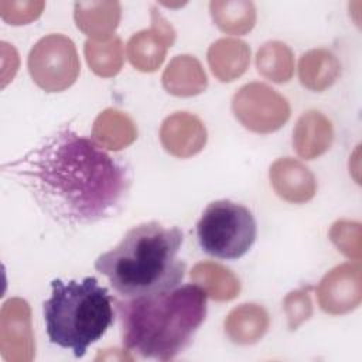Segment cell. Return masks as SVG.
Here are the masks:
<instances>
[{
    "instance_id": "6da1fadb",
    "label": "cell",
    "mask_w": 362,
    "mask_h": 362,
    "mask_svg": "<svg viewBox=\"0 0 362 362\" xmlns=\"http://www.w3.org/2000/svg\"><path fill=\"white\" fill-rule=\"evenodd\" d=\"M59 223L89 225L115 215L130 188L127 167L71 129L1 165Z\"/></svg>"
},
{
    "instance_id": "7a4b0ae2",
    "label": "cell",
    "mask_w": 362,
    "mask_h": 362,
    "mask_svg": "<svg viewBox=\"0 0 362 362\" xmlns=\"http://www.w3.org/2000/svg\"><path fill=\"white\" fill-rule=\"evenodd\" d=\"M113 303L123 346L157 361H170L181 354L206 315V293L197 284Z\"/></svg>"
},
{
    "instance_id": "3957f363",
    "label": "cell",
    "mask_w": 362,
    "mask_h": 362,
    "mask_svg": "<svg viewBox=\"0 0 362 362\" xmlns=\"http://www.w3.org/2000/svg\"><path fill=\"white\" fill-rule=\"evenodd\" d=\"M182 230L158 222L133 226L109 252L95 260V269L107 277L124 298L171 290L184 279L185 263L178 259Z\"/></svg>"
},
{
    "instance_id": "277c9868",
    "label": "cell",
    "mask_w": 362,
    "mask_h": 362,
    "mask_svg": "<svg viewBox=\"0 0 362 362\" xmlns=\"http://www.w3.org/2000/svg\"><path fill=\"white\" fill-rule=\"evenodd\" d=\"M112 297L95 277L81 281H51V297L44 301V321L52 344L82 358L86 348L102 338L113 322Z\"/></svg>"
},
{
    "instance_id": "5b68a950",
    "label": "cell",
    "mask_w": 362,
    "mask_h": 362,
    "mask_svg": "<svg viewBox=\"0 0 362 362\" xmlns=\"http://www.w3.org/2000/svg\"><path fill=\"white\" fill-rule=\"evenodd\" d=\"M256 233L253 214L246 206L228 199L208 204L197 223L201 249L218 259L242 257L252 247Z\"/></svg>"
},
{
    "instance_id": "8992f818",
    "label": "cell",
    "mask_w": 362,
    "mask_h": 362,
    "mask_svg": "<svg viewBox=\"0 0 362 362\" xmlns=\"http://www.w3.org/2000/svg\"><path fill=\"white\" fill-rule=\"evenodd\" d=\"M28 72L47 92L68 89L78 78L81 62L71 38L62 34L42 37L28 54Z\"/></svg>"
},
{
    "instance_id": "52a82bcc",
    "label": "cell",
    "mask_w": 362,
    "mask_h": 362,
    "mask_svg": "<svg viewBox=\"0 0 362 362\" xmlns=\"http://www.w3.org/2000/svg\"><path fill=\"white\" fill-rule=\"evenodd\" d=\"M232 110L243 127L260 134L279 130L290 117L287 99L260 82L243 85L233 95Z\"/></svg>"
},
{
    "instance_id": "ba28073f",
    "label": "cell",
    "mask_w": 362,
    "mask_h": 362,
    "mask_svg": "<svg viewBox=\"0 0 362 362\" xmlns=\"http://www.w3.org/2000/svg\"><path fill=\"white\" fill-rule=\"evenodd\" d=\"M0 351L6 361L25 362L34 358L35 344L27 301L10 298L0 313Z\"/></svg>"
},
{
    "instance_id": "9c48e42d",
    "label": "cell",
    "mask_w": 362,
    "mask_h": 362,
    "mask_svg": "<svg viewBox=\"0 0 362 362\" xmlns=\"http://www.w3.org/2000/svg\"><path fill=\"white\" fill-rule=\"evenodd\" d=\"M318 304L322 311L338 315L349 313L361 304V266L344 263L328 272L317 288Z\"/></svg>"
},
{
    "instance_id": "30bf717a",
    "label": "cell",
    "mask_w": 362,
    "mask_h": 362,
    "mask_svg": "<svg viewBox=\"0 0 362 362\" xmlns=\"http://www.w3.org/2000/svg\"><path fill=\"white\" fill-rule=\"evenodd\" d=\"M151 27L136 33L127 42L126 54L130 64L143 72L156 71L164 61L167 48L175 41L171 24L151 7Z\"/></svg>"
},
{
    "instance_id": "8fae6325",
    "label": "cell",
    "mask_w": 362,
    "mask_h": 362,
    "mask_svg": "<svg viewBox=\"0 0 362 362\" xmlns=\"http://www.w3.org/2000/svg\"><path fill=\"white\" fill-rule=\"evenodd\" d=\"M160 141L171 156L188 158L204 148L206 129L195 115L177 112L164 119L160 129Z\"/></svg>"
},
{
    "instance_id": "7c38bea8",
    "label": "cell",
    "mask_w": 362,
    "mask_h": 362,
    "mask_svg": "<svg viewBox=\"0 0 362 362\" xmlns=\"http://www.w3.org/2000/svg\"><path fill=\"white\" fill-rule=\"evenodd\" d=\"M274 192L291 204H304L317 192L314 174L301 161L284 157L276 160L269 170Z\"/></svg>"
},
{
    "instance_id": "4fadbf2b",
    "label": "cell",
    "mask_w": 362,
    "mask_h": 362,
    "mask_svg": "<svg viewBox=\"0 0 362 362\" xmlns=\"http://www.w3.org/2000/svg\"><path fill=\"white\" fill-rule=\"evenodd\" d=\"M334 130L329 119L318 110L303 113L293 130V147L305 160L324 154L332 144Z\"/></svg>"
},
{
    "instance_id": "5bb4252c",
    "label": "cell",
    "mask_w": 362,
    "mask_h": 362,
    "mask_svg": "<svg viewBox=\"0 0 362 362\" xmlns=\"http://www.w3.org/2000/svg\"><path fill=\"white\" fill-rule=\"evenodd\" d=\"M120 13L117 1H78L74 18L76 27L93 41H106L117 28Z\"/></svg>"
},
{
    "instance_id": "9a60e30c",
    "label": "cell",
    "mask_w": 362,
    "mask_h": 362,
    "mask_svg": "<svg viewBox=\"0 0 362 362\" xmlns=\"http://www.w3.org/2000/svg\"><path fill=\"white\" fill-rule=\"evenodd\" d=\"M208 64L221 82H232L243 75L250 62V48L236 38H219L208 49Z\"/></svg>"
},
{
    "instance_id": "2e32d148",
    "label": "cell",
    "mask_w": 362,
    "mask_h": 362,
    "mask_svg": "<svg viewBox=\"0 0 362 362\" xmlns=\"http://www.w3.org/2000/svg\"><path fill=\"white\" fill-rule=\"evenodd\" d=\"M164 89L175 96H195L206 89L208 79L201 62L191 55L174 57L163 72Z\"/></svg>"
},
{
    "instance_id": "e0dca14e",
    "label": "cell",
    "mask_w": 362,
    "mask_h": 362,
    "mask_svg": "<svg viewBox=\"0 0 362 362\" xmlns=\"http://www.w3.org/2000/svg\"><path fill=\"white\" fill-rule=\"evenodd\" d=\"M270 318L267 311L253 303L242 304L233 308L225 318L223 327L228 338L239 345L257 342L269 329Z\"/></svg>"
},
{
    "instance_id": "ac0fdd59",
    "label": "cell",
    "mask_w": 362,
    "mask_h": 362,
    "mask_svg": "<svg viewBox=\"0 0 362 362\" xmlns=\"http://www.w3.org/2000/svg\"><path fill=\"white\" fill-rule=\"evenodd\" d=\"M341 74L339 59L328 49L307 51L298 62V78L304 88L322 92L329 88Z\"/></svg>"
},
{
    "instance_id": "d6986e66",
    "label": "cell",
    "mask_w": 362,
    "mask_h": 362,
    "mask_svg": "<svg viewBox=\"0 0 362 362\" xmlns=\"http://www.w3.org/2000/svg\"><path fill=\"white\" fill-rule=\"evenodd\" d=\"M92 136L99 146L117 151L136 140L137 129L126 113L117 109H106L95 119Z\"/></svg>"
},
{
    "instance_id": "ffe728a7",
    "label": "cell",
    "mask_w": 362,
    "mask_h": 362,
    "mask_svg": "<svg viewBox=\"0 0 362 362\" xmlns=\"http://www.w3.org/2000/svg\"><path fill=\"white\" fill-rule=\"evenodd\" d=\"M191 280L216 301L233 300L240 291V281L233 272L214 262L197 263L191 270Z\"/></svg>"
},
{
    "instance_id": "44dd1931",
    "label": "cell",
    "mask_w": 362,
    "mask_h": 362,
    "mask_svg": "<svg viewBox=\"0 0 362 362\" xmlns=\"http://www.w3.org/2000/svg\"><path fill=\"white\" fill-rule=\"evenodd\" d=\"M209 10L214 23L226 34H246L256 23V8L252 1L214 0L209 3Z\"/></svg>"
},
{
    "instance_id": "7402d4cb",
    "label": "cell",
    "mask_w": 362,
    "mask_h": 362,
    "mask_svg": "<svg viewBox=\"0 0 362 362\" xmlns=\"http://www.w3.org/2000/svg\"><path fill=\"white\" fill-rule=\"evenodd\" d=\"M256 68L266 79L276 83H284L291 79L294 72L293 52L280 41H269L257 51Z\"/></svg>"
},
{
    "instance_id": "603a6c76",
    "label": "cell",
    "mask_w": 362,
    "mask_h": 362,
    "mask_svg": "<svg viewBox=\"0 0 362 362\" xmlns=\"http://www.w3.org/2000/svg\"><path fill=\"white\" fill-rule=\"evenodd\" d=\"M89 68L99 76H115L123 65V45L120 38L112 37L106 41L88 40L83 47Z\"/></svg>"
},
{
    "instance_id": "cb8c5ba5",
    "label": "cell",
    "mask_w": 362,
    "mask_h": 362,
    "mask_svg": "<svg viewBox=\"0 0 362 362\" xmlns=\"http://www.w3.org/2000/svg\"><path fill=\"white\" fill-rule=\"evenodd\" d=\"M329 239L346 257L361 259V225L351 221H338L329 229Z\"/></svg>"
},
{
    "instance_id": "d4e9b609",
    "label": "cell",
    "mask_w": 362,
    "mask_h": 362,
    "mask_svg": "<svg viewBox=\"0 0 362 362\" xmlns=\"http://www.w3.org/2000/svg\"><path fill=\"white\" fill-rule=\"evenodd\" d=\"M310 287L291 291L283 301V310L287 317L288 328L297 329L304 321H307L313 313V305L308 294Z\"/></svg>"
},
{
    "instance_id": "484cf974",
    "label": "cell",
    "mask_w": 362,
    "mask_h": 362,
    "mask_svg": "<svg viewBox=\"0 0 362 362\" xmlns=\"http://www.w3.org/2000/svg\"><path fill=\"white\" fill-rule=\"evenodd\" d=\"M44 6V1H0V14L8 24L20 25L35 20Z\"/></svg>"
}]
</instances>
